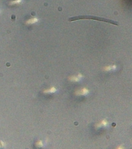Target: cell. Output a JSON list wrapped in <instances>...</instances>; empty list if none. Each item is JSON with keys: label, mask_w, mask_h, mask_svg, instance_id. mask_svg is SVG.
Listing matches in <instances>:
<instances>
[{"label": "cell", "mask_w": 132, "mask_h": 149, "mask_svg": "<svg viewBox=\"0 0 132 149\" xmlns=\"http://www.w3.org/2000/svg\"><path fill=\"white\" fill-rule=\"evenodd\" d=\"M22 2V0H12L9 2L10 5H15V4H18Z\"/></svg>", "instance_id": "cell-7"}, {"label": "cell", "mask_w": 132, "mask_h": 149, "mask_svg": "<svg viewBox=\"0 0 132 149\" xmlns=\"http://www.w3.org/2000/svg\"><path fill=\"white\" fill-rule=\"evenodd\" d=\"M83 78V74L81 73H79L77 76H71L69 78V80L72 82H78L81 80Z\"/></svg>", "instance_id": "cell-2"}, {"label": "cell", "mask_w": 132, "mask_h": 149, "mask_svg": "<svg viewBox=\"0 0 132 149\" xmlns=\"http://www.w3.org/2000/svg\"><path fill=\"white\" fill-rule=\"evenodd\" d=\"M109 124V123L106 119H104L103 120H102L100 123H98L96 125V128H99L101 127L102 126H107V125Z\"/></svg>", "instance_id": "cell-3"}, {"label": "cell", "mask_w": 132, "mask_h": 149, "mask_svg": "<svg viewBox=\"0 0 132 149\" xmlns=\"http://www.w3.org/2000/svg\"><path fill=\"white\" fill-rule=\"evenodd\" d=\"M89 93V91L88 89H87L86 88H81V89L76 90L74 93L76 95L80 96V95H87Z\"/></svg>", "instance_id": "cell-1"}, {"label": "cell", "mask_w": 132, "mask_h": 149, "mask_svg": "<svg viewBox=\"0 0 132 149\" xmlns=\"http://www.w3.org/2000/svg\"><path fill=\"white\" fill-rule=\"evenodd\" d=\"M56 91V88L55 87H51L50 88H49V89H47V90H45L44 91V93H54Z\"/></svg>", "instance_id": "cell-6"}, {"label": "cell", "mask_w": 132, "mask_h": 149, "mask_svg": "<svg viewBox=\"0 0 132 149\" xmlns=\"http://www.w3.org/2000/svg\"><path fill=\"white\" fill-rule=\"evenodd\" d=\"M39 21V19L36 17H33L31 19H28L27 21H26V24L27 25H29V24H35V23Z\"/></svg>", "instance_id": "cell-4"}, {"label": "cell", "mask_w": 132, "mask_h": 149, "mask_svg": "<svg viewBox=\"0 0 132 149\" xmlns=\"http://www.w3.org/2000/svg\"><path fill=\"white\" fill-rule=\"evenodd\" d=\"M43 146V142L42 141H38L35 143V146L37 147H42Z\"/></svg>", "instance_id": "cell-8"}, {"label": "cell", "mask_w": 132, "mask_h": 149, "mask_svg": "<svg viewBox=\"0 0 132 149\" xmlns=\"http://www.w3.org/2000/svg\"><path fill=\"white\" fill-rule=\"evenodd\" d=\"M4 146H5V144H4V143L2 141H0V148H3Z\"/></svg>", "instance_id": "cell-9"}, {"label": "cell", "mask_w": 132, "mask_h": 149, "mask_svg": "<svg viewBox=\"0 0 132 149\" xmlns=\"http://www.w3.org/2000/svg\"><path fill=\"white\" fill-rule=\"evenodd\" d=\"M117 148V149H123L124 147H122V146H120V147H118Z\"/></svg>", "instance_id": "cell-10"}, {"label": "cell", "mask_w": 132, "mask_h": 149, "mask_svg": "<svg viewBox=\"0 0 132 149\" xmlns=\"http://www.w3.org/2000/svg\"><path fill=\"white\" fill-rule=\"evenodd\" d=\"M116 68H117V66L115 65H109V66H107L104 68V70L106 72H109L111 70H114L116 69Z\"/></svg>", "instance_id": "cell-5"}]
</instances>
